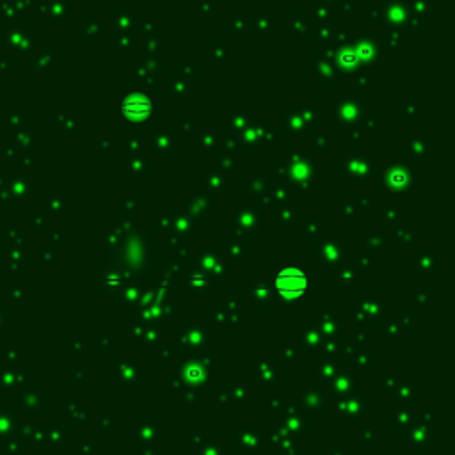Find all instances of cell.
I'll return each instance as SVG.
<instances>
[{"label": "cell", "mask_w": 455, "mask_h": 455, "mask_svg": "<svg viewBox=\"0 0 455 455\" xmlns=\"http://www.w3.org/2000/svg\"><path fill=\"white\" fill-rule=\"evenodd\" d=\"M276 288L283 297L297 299L308 288V277L304 272L297 269H287L281 270L276 276Z\"/></svg>", "instance_id": "6da1fadb"}]
</instances>
